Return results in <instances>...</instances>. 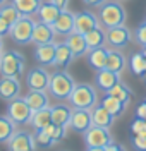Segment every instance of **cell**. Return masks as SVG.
I'll return each mask as SVG.
<instances>
[{
	"label": "cell",
	"mask_w": 146,
	"mask_h": 151,
	"mask_svg": "<svg viewBox=\"0 0 146 151\" xmlns=\"http://www.w3.org/2000/svg\"><path fill=\"white\" fill-rule=\"evenodd\" d=\"M100 22L105 28H115L126 22V9L117 2H105L100 7Z\"/></svg>",
	"instance_id": "cell-1"
},
{
	"label": "cell",
	"mask_w": 146,
	"mask_h": 151,
	"mask_svg": "<svg viewBox=\"0 0 146 151\" xmlns=\"http://www.w3.org/2000/svg\"><path fill=\"white\" fill-rule=\"evenodd\" d=\"M74 88H76V83L67 72L60 70V72L52 74L48 89H50V94L55 96L57 100H69V96H70Z\"/></svg>",
	"instance_id": "cell-2"
},
{
	"label": "cell",
	"mask_w": 146,
	"mask_h": 151,
	"mask_svg": "<svg viewBox=\"0 0 146 151\" xmlns=\"http://www.w3.org/2000/svg\"><path fill=\"white\" fill-rule=\"evenodd\" d=\"M69 101L74 108H88L96 106V91L91 84H76L69 96Z\"/></svg>",
	"instance_id": "cell-3"
},
{
	"label": "cell",
	"mask_w": 146,
	"mask_h": 151,
	"mask_svg": "<svg viewBox=\"0 0 146 151\" xmlns=\"http://www.w3.org/2000/svg\"><path fill=\"white\" fill-rule=\"evenodd\" d=\"M114 141L107 127H100V125H91L84 132V144L88 150L91 151H103L107 148V144Z\"/></svg>",
	"instance_id": "cell-4"
},
{
	"label": "cell",
	"mask_w": 146,
	"mask_h": 151,
	"mask_svg": "<svg viewBox=\"0 0 146 151\" xmlns=\"http://www.w3.org/2000/svg\"><path fill=\"white\" fill-rule=\"evenodd\" d=\"M24 69V58L19 52L9 50L5 53L0 55V72L2 76H10V77H17Z\"/></svg>",
	"instance_id": "cell-5"
},
{
	"label": "cell",
	"mask_w": 146,
	"mask_h": 151,
	"mask_svg": "<svg viewBox=\"0 0 146 151\" xmlns=\"http://www.w3.org/2000/svg\"><path fill=\"white\" fill-rule=\"evenodd\" d=\"M35 24L28 16H22V17L12 24L10 28V38L19 43V45H26L29 41H33V31H35Z\"/></svg>",
	"instance_id": "cell-6"
},
{
	"label": "cell",
	"mask_w": 146,
	"mask_h": 151,
	"mask_svg": "<svg viewBox=\"0 0 146 151\" xmlns=\"http://www.w3.org/2000/svg\"><path fill=\"white\" fill-rule=\"evenodd\" d=\"M7 115L14 120L16 124H26L31 120V115H33V110L28 105V101L24 98H14L9 101V110H7Z\"/></svg>",
	"instance_id": "cell-7"
},
{
	"label": "cell",
	"mask_w": 146,
	"mask_h": 151,
	"mask_svg": "<svg viewBox=\"0 0 146 151\" xmlns=\"http://www.w3.org/2000/svg\"><path fill=\"white\" fill-rule=\"evenodd\" d=\"M91 125H93L91 110H88V108H74V110H72L70 122H69V127H72V131L84 134Z\"/></svg>",
	"instance_id": "cell-8"
},
{
	"label": "cell",
	"mask_w": 146,
	"mask_h": 151,
	"mask_svg": "<svg viewBox=\"0 0 146 151\" xmlns=\"http://www.w3.org/2000/svg\"><path fill=\"white\" fill-rule=\"evenodd\" d=\"M50 79L52 74L48 70H45L43 67H36L33 69L26 77V84L29 89H41V91H47L50 88Z\"/></svg>",
	"instance_id": "cell-9"
},
{
	"label": "cell",
	"mask_w": 146,
	"mask_h": 151,
	"mask_svg": "<svg viewBox=\"0 0 146 151\" xmlns=\"http://www.w3.org/2000/svg\"><path fill=\"white\" fill-rule=\"evenodd\" d=\"M36 148L35 136L29 132H14V136L9 139V150L12 151H33Z\"/></svg>",
	"instance_id": "cell-10"
},
{
	"label": "cell",
	"mask_w": 146,
	"mask_h": 151,
	"mask_svg": "<svg viewBox=\"0 0 146 151\" xmlns=\"http://www.w3.org/2000/svg\"><path fill=\"white\" fill-rule=\"evenodd\" d=\"M131 38H132L131 36V31L124 24L107 29V41L115 48H124L131 41Z\"/></svg>",
	"instance_id": "cell-11"
},
{
	"label": "cell",
	"mask_w": 146,
	"mask_h": 151,
	"mask_svg": "<svg viewBox=\"0 0 146 151\" xmlns=\"http://www.w3.org/2000/svg\"><path fill=\"white\" fill-rule=\"evenodd\" d=\"M21 93V84L17 77H10V76H2L0 79V98L2 100H14Z\"/></svg>",
	"instance_id": "cell-12"
},
{
	"label": "cell",
	"mask_w": 146,
	"mask_h": 151,
	"mask_svg": "<svg viewBox=\"0 0 146 151\" xmlns=\"http://www.w3.org/2000/svg\"><path fill=\"white\" fill-rule=\"evenodd\" d=\"M98 26H100V21H98V17L93 14V12H89V10H83V12L76 14V24H74V31L86 35L88 31H91V29L98 28Z\"/></svg>",
	"instance_id": "cell-13"
},
{
	"label": "cell",
	"mask_w": 146,
	"mask_h": 151,
	"mask_svg": "<svg viewBox=\"0 0 146 151\" xmlns=\"http://www.w3.org/2000/svg\"><path fill=\"white\" fill-rule=\"evenodd\" d=\"M96 86L100 89H103L105 93L110 91L112 88L115 84L120 83V72H114V70H110V69H101V70H96Z\"/></svg>",
	"instance_id": "cell-14"
},
{
	"label": "cell",
	"mask_w": 146,
	"mask_h": 151,
	"mask_svg": "<svg viewBox=\"0 0 146 151\" xmlns=\"http://www.w3.org/2000/svg\"><path fill=\"white\" fill-rule=\"evenodd\" d=\"M74 24H76V14H72V12L64 9L52 26H53L57 35H65L67 36L69 33L74 31Z\"/></svg>",
	"instance_id": "cell-15"
},
{
	"label": "cell",
	"mask_w": 146,
	"mask_h": 151,
	"mask_svg": "<svg viewBox=\"0 0 146 151\" xmlns=\"http://www.w3.org/2000/svg\"><path fill=\"white\" fill-rule=\"evenodd\" d=\"M55 36V29L52 24H47L43 21H40L35 24V31H33V43L35 45H43V43H52Z\"/></svg>",
	"instance_id": "cell-16"
},
{
	"label": "cell",
	"mask_w": 146,
	"mask_h": 151,
	"mask_svg": "<svg viewBox=\"0 0 146 151\" xmlns=\"http://www.w3.org/2000/svg\"><path fill=\"white\" fill-rule=\"evenodd\" d=\"M65 43L72 50L74 57H81V55H84V53L89 52V47H88V43H86V36L83 33H78V31L69 33L67 38H65Z\"/></svg>",
	"instance_id": "cell-17"
},
{
	"label": "cell",
	"mask_w": 146,
	"mask_h": 151,
	"mask_svg": "<svg viewBox=\"0 0 146 151\" xmlns=\"http://www.w3.org/2000/svg\"><path fill=\"white\" fill-rule=\"evenodd\" d=\"M55 52H57V45L52 41V43H43L38 45L35 50V57L40 64L43 65H53V60H55Z\"/></svg>",
	"instance_id": "cell-18"
},
{
	"label": "cell",
	"mask_w": 146,
	"mask_h": 151,
	"mask_svg": "<svg viewBox=\"0 0 146 151\" xmlns=\"http://www.w3.org/2000/svg\"><path fill=\"white\" fill-rule=\"evenodd\" d=\"M74 58V53L72 50L69 48V45L64 41V43H57V52H55V60H53V65L60 69V70H65L69 67V64L72 62Z\"/></svg>",
	"instance_id": "cell-19"
},
{
	"label": "cell",
	"mask_w": 146,
	"mask_h": 151,
	"mask_svg": "<svg viewBox=\"0 0 146 151\" xmlns=\"http://www.w3.org/2000/svg\"><path fill=\"white\" fill-rule=\"evenodd\" d=\"M107 58H108V50L105 47L91 48L88 52V64L93 67L95 70H101L107 67Z\"/></svg>",
	"instance_id": "cell-20"
},
{
	"label": "cell",
	"mask_w": 146,
	"mask_h": 151,
	"mask_svg": "<svg viewBox=\"0 0 146 151\" xmlns=\"http://www.w3.org/2000/svg\"><path fill=\"white\" fill-rule=\"evenodd\" d=\"M64 9H60L58 5H55L53 2H43L41 4V7H40L38 10V17L40 21H43V22H47V24H53L55 21H57V17L60 16V12H62Z\"/></svg>",
	"instance_id": "cell-21"
},
{
	"label": "cell",
	"mask_w": 146,
	"mask_h": 151,
	"mask_svg": "<svg viewBox=\"0 0 146 151\" xmlns=\"http://www.w3.org/2000/svg\"><path fill=\"white\" fill-rule=\"evenodd\" d=\"M91 115H93V125L107 127V129L114 124V119H115V117H114V113H110L101 103L96 105V106H93Z\"/></svg>",
	"instance_id": "cell-22"
},
{
	"label": "cell",
	"mask_w": 146,
	"mask_h": 151,
	"mask_svg": "<svg viewBox=\"0 0 146 151\" xmlns=\"http://www.w3.org/2000/svg\"><path fill=\"white\" fill-rule=\"evenodd\" d=\"M24 100L28 101V105L31 106L33 112L48 106V94L45 91H41V89H29V93L24 96Z\"/></svg>",
	"instance_id": "cell-23"
},
{
	"label": "cell",
	"mask_w": 146,
	"mask_h": 151,
	"mask_svg": "<svg viewBox=\"0 0 146 151\" xmlns=\"http://www.w3.org/2000/svg\"><path fill=\"white\" fill-rule=\"evenodd\" d=\"M70 115H72V110L69 108L67 105L58 103L55 106H52V122L53 124L67 127L69 122H70Z\"/></svg>",
	"instance_id": "cell-24"
},
{
	"label": "cell",
	"mask_w": 146,
	"mask_h": 151,
	"mask_svg": "<svg viewBox=\"0 0 146 151\" xmlns=\"http://www.w3.org/2000/svg\"><path fill=\"white\" fill-rule=\"evenodd\" d=\"M12 4L17 7V10H19L22 16L31 17V16L38 14V10H40L43 2L41 0H12Z\"/></svg>",
	"instance_id": "cell-25"
},
{
	"label": "cell",
	"mask_w": 146,
	"mask_h": 151,
	"mask_svg": "<svg viewBox=\"0 0 146 151\" xmlns=\"http://www.w3.org/2000/svg\"><path fill=\"white\" fill-rule=\"evenodd\" d=\"M29 122H31V125H33L35 129H43L45 125H48V124L52 122V108H50V106H45V108H41V110L33 112Z\"/></svg>",
	"instance_id": "cell-26"
},
{
	"label": "cell",
	"mask_w": 146,
	"mask_h": 151,
	"mask_svg": "<svg viewBox=\"0 0 146 151\" xmlns=\"http://www.w3.org/2000/svg\"><path fill=\"white\" fill-rule=\"evenodd\" d=\"M84 36H86V43H88V47H89V50L91 48L103 47L105 41H107V33L100 28V26L95 29H91V31H88Z\"/></svg>",
	"instance_id": "cell-27"
},
{
	"label": "cell",
	"mask_w": 146,
	"mask_h": 151,
	"mask_svg": "<svg viewBox=\"0 0 146 151\" xmlns=\"http://www.w3.org/2000/svg\"><path fill=\"white\" fill-rule=\"evenodd\" d=\"M101 105H103L110 113H114V117L122 115V112L127 108L126 103H122L119 98H115V96H112V94H108V93H105L103 100H101Z\"/></svg>",
	"instance_id": "cell-28"
},
{
	"label": "cell",
	"mask_w": 146,
	"mask_h": 151,
	"mask_svg": "<svg viewBox=\"0 0 146 151\" xmlns=\"http://www.w3.org/2000/svg\"><path fill=\"white\" fill-rule=\"evenodd\" d=\"M126 67V57L122 55L119 50H108V58H107V69L114 72H122Z\"/></svg>",
	"instance_id": "cell-29"
},
{
	"label": "cell",
	"mask_w": 146,
	"mask_h": 151,
	"mask_svg": "<svg viewBox=\"0 0 146 151\" xmlns=\"http://www.w3.org/2000/svg\"><path fill=\"white\" fill-rule=\"evenodd\" d=\"M129 67L132 70V74L139 76V77H145L146 74V57L143 52L139 53H132L129 58Z\"/></svg>",
	"instance_id": "cell-30"
},
{
	"label": "cell",
	"mask_w": 146,
	"mask_h": 151,
	"mask_svg": "<svg viewBox=\"0 0 146 151\" xmlns=\"http://www.w3.org/2000/svg\"><path fill=\"white\" fill-rule=\"evenodd\" d=\"M16 132V122L7 117H0V142H9V139Z\"/></svg>",
	"instance_id": "cell-31"
},
{
	"label": "cell",
	"mask_w": 146,
	"mask_h": 151,
	"mask_svg": "<svg viewBox=\"0 0 146 151\" xmlns=\"http://www.w3.org/2000/svg\"><path fill=\"white\" fill-rule=\"evenodd\" d=\"M0 17H4L10 26H12L14 22H17V21L22 17V14H21L19 10H17V7L10 2V4H5V5L0 7Z\"/></svg>",
	"instance_id": "cell-32"
},
{
	"label": "cell",
	"mask_w": 146,
	"mask_h": 151,
	"mask_svg": "<svg viewBox=\"0 0 146 151\" xmlns=\"http://www.w3.org/2000/svg\"><path fill=\"white\" fill-rule=\"evenodd\" d=\"M107 93L112 94V96H115V98H119L122 103H126V106L131 103V100H132V91H131L126 84H122V83L115 84L110 91H107Z\"/></svg>",
	"instance_id": "cell-33"
},
{
	"label": "cell",
	"mask_w": 146,
	"mask_h": 151,
	"mask_svg": "<svg viewBox=\"0 0 146 151\" xmlns=\"http://www.w3.org/2000/svg\"><path fill=\"white\" fill-rule=\"evenodd\" d=\"M43 131L47 132L55 142H58L64 136H65V127H64V125H58V124H53V122H50L48 125H45Z\"/></svg>",
	"instance_id": "cell-34"
},
{
	"label": "cell",
	"mask_w": 146,
	"mask_h": 151,
	"mask_svg": "<svg viewBox=\"0 0 146 151\" xmlns=\"http://www.w3.org/2000/svg\"><path fill=\"white\" fill-rule=\"evenodd\" d=\"M35 141H36V146H41V148H50L53 144V139L50 137L43 129H36V134H35Z\"/></svg>",
	"instance_id": "cell-35"
},
{
	"label": "cell",
	"mask_w": 146,
	"mask_h": 151,
	"mask_svg": "<svg viewBox=\"0 0 146 151\" xmlns=\"http://www.w3.org/2000/svg\"><path fill=\"white\" fill-rule=\"evenodd\" d=\"M131 132L132 136H146V119L136 117L134 122L131 124Z\"/></svg>",
	"instance_id": "cell-36"
},
{
	"label": "cell",
	"mask_w": 146,
	"mask_h": 151,
	"mask_svg": "<svg viewBox=\"0 0 146 151\" xmlns=\"http://www.w3.org/2000/svg\"><path fill=\"white\" fill-rule=\"evenodd\" d=\"M136 41L141 45V47H146V21L137 28L136 31Z\"/></svg>",
	"instance_id": "cell-37"
},
{
	"label": "cell",
	"mask_w": 146,
	"mask_h": 151,
	"mask_svg": "<svg viewBox=\"0 0 146 151\" xmlns=\"http://www.w3.org/2000/svg\"><path fill=\"white\" fill-rule=\"evenodd\" d=\"M132 144L136 150L146 151V136H132Z\"/></svg>",
	"instance_id": "cell-38"
},
{
	"label": "cell",
	"mask_w": 146,
	"mask_h": 151,
	"mask_svg": "<svg viewBox=\"0 0 146 151\" xmlns=\"http://www.w3.org/2000/svg\"><path fill=\"white\" fill-rule=\"evenodd\" d=\"M10 26L9 22L4 17H0V36H5V35H10Z\"/></svg>",
	"instance_id": "cell-39"
},
{
	"label": "cell",
	"mask_w": 146,
	"mask_h": 151,
	"mask_svg": "<svg viewBox=\"0 0 146 151\" xmlns=\"http://www.w3.org/2000/svg\"><path fill=\"white\" fill-rule=\"evenodd\" d=\"M86 5H91V7H101L107 0H83Z\"/></svg>",
	"instance_id": "cell-40"
},
{
	"label": "cell",
	"mask_w": 146,
	"mask_h": 151,
	"mask_svg": "<svg viewBox=\"0 0 146 151\" xmlns=\"http://www.w3.org/2000/svg\"><path fill=\"white\" fill-rule=\"evenodd\" d=\"M119 150H122V146H119V144H115V142L112 141L110 144H107V148L103 151H119Z\"/></svg>",
	"instance_id": "cell-41"
},
{
	"label": "cell",
	"mask_w": 146,
	"mask_h": 151,
	"mask_svg": "<svg viewBox=\"0 0 146 151\" xmlns=\"http://www.w3.org/2000/svg\"><path fill=\"white\" fill-rule=\"evenodd\" d=\"M50 2H53V4H55V5H58L60 9H65V5H67L69 0H50Z\"/></svg>",
	"instance_id": "cell-42"
},
{
	"label": "cell",
	"mask_w": 146,
	"mask_h": 151,
	"mask_svg": "<svg viewBox=\"0 0 146 151\" xmlns=\"http://www.w3.org/2000/svg\"><path fill=\"white\" fill-rule=\"evenodd\" d=\"M2 50H4V41H2V36H0V53H2Z\"/></svg>",
	"instance_id": "cell-43"
},
{
	"label": "cell",
	"mask_w": 146,
	"mask_h": 151,
	"mask_svg": "<svg viewBox=\"0 0 146 151\" xmlns=\"http://www.w3.org/2000/svg\"><path fill=\"white\" fill-rule=\"evenodd\" d=\"M143 53H145V57H146V47H143Z\"/></svg>",
	"instance_id": "cell-44"
},
{
	"label": "cell",
	"mask_w": 146,
	"mask_h": 151,
	"mask_svg": "<svg viewBox=\"0 0 146 151\" xmlns=\"http://www.w3.org/2000/svg\"><path fill=\"white\" fill-rule=\"evenodd\" d=\"M2 4H5V0H0V5H2Z\"/></svg>",
	"instance_id": "cell-45"
},
{
	"label": "cell",
	"mask_w": 146,
	"mask_h": 151,
	"mask_svg": "<svg viewBox=\"0 0 146 151\" xmlns=\"http://www.w3.org/2000/svg\"><path fill=\"white\" fill-rule=\"evenodd\" d=\"M119 2H126V0H119Z\"/></svg>",
	"instance_id": "cell-46"
},
{
	"label": "cell",
	"mask_w": 146,
	"mask_h": 151,
	"mask_svg": "<svg viewBox=\"0 0 146 151\" xmlns=\"http://www.w3.org/2000/svg\"><path fill=\"white\" fill-rule=\"evenodd\" d=\"M145 81H146V74H145Z\"/></svg>",
	"instance_id": "cell-47"
},
{
	"label": "cell",
	"mask_w": 146,
	"mask_h": 151,
	"mask_svg": "<svg viewBox=\"0 0 146 151\" xmlns=\"http://www.w3.org/2000/svg\"><path fill=\"white\" fill-rule=\"evenodd\" d=\"M0 55H2V53H0Z\"/></svg>",
	"instance_id": "cell-48"
}]
</instances>
